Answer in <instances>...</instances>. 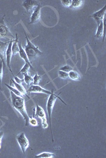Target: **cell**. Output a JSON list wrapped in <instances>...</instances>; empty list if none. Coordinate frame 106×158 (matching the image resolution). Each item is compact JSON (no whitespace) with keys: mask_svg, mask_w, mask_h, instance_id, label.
Listing matches in <instances>:
<instances>
[{"mask_svg":"<svg viewBox=\"0 0 106 158\" xmlns=\"http://www.w3.org/2000/svg\"><path fill=\"white\" fill-rule=\"evenodd\" d=\"M10 95L11 98L12 105L16 110L18 111L23 117L25 121V126H28L29 116L28 115L26 108H25V100L24 97L17 96L10 91Z\"/></svg>","mask_w":106,"mask_h":158,"instance_id":"1","label":"cell"},{"mask_svg":"<svg viewBox=\"0 0 106 158\" xmlns=\"http://www.w3.org/2000/svg\"><path fill=\"white\" fill-rule=\"evenodd\" d=\"M25 34L27 40V44L25 46L24 50L25 51V53L27 55L29 61H30V63H31L32 61H34L38 57L43 55V53L40 51L38 47L35 46L29 40L25 33Z\"/></svg>","mask_w":106,"mask_h":158,"instance_id":"2","label":"cell"},{"mask_svg":"<svg viewBox=\"0 0 106 158\" xmlns=\"http://www.w3.org/2000/svg\"><path fill=\"white\" fill-rule=\"evenodd\" d=\"M59 95H55L54 91L52 90V93L49 96V99L47 102V105H46V109H47V113L49 115V126L51 127V134H52V138L53 142H54V138H53V132H52V113L54 106H55L56 101L57 99H59L64 104L67 105L66 103L60 97V96H58Z\"/></svg>","mask_w":106,"mask_h":158,"instance_id":"3","label":"cell"},{"mask_svg":"<svg viewBox=\"0 0 106 158\" xmlns=\"http://www.w3.org/2000/svg\"><path fill=\"white\" fill-rule=\"evenodd\" d=\"M34 114L36 117H39L42 121V127L44 129H46L49 127L47 120L46 117V113L44 109L39 105L36 104V108L34 110Z\"/></svg>","mask_w":106,"mask_h":158,"instance_id":"4","label":"cell"},{"mask_svg":"<svg viewBox=\"0 0 106 158\" xmlns=\"http://www.w3.org/2000/svg\"><path fill=\"white\" fill-rule=\"evenodd\" d=\"M4 18L5 16H4L2 18H0V38H7L11 39H14L13 35L10 31L9 27L5 23Z\"/></svg>","mask_w":106,"mask_h":158,"instance_id":"5","label":"cell"},{"mask_svg":"<svg viewBox=\"0 0 106 158\" xmlns=\"http://www.w3.org/2000/svg\"><path fill=\"white\" fill-rule=\"evenodd\" d=\"M16 140L21 148L23 154H25L27 149L29 147V142L28 139L26 137L25 133L22 132L19 134L16 137Z\"/></svg>","mask_w":106,"mask_h":158,"instance_id":"6","label":"cell"},{"mask_svg":"<svg viewBox=\"0 0 106 158\" xmlns=\"http://www.w3.org/2000/svg\"><path fill=\"white\" fill-rule=\"evenodd\" d=\"M14 41V39H11L10 41L9 44L8 45L7 47V49L6 50L5 52V56H6V63L7 64V67L9 69L10 71L12 73L13 75V76L14 75L13 72L11 68V61L12 56V46L13 44V42Z\"/></svg>","mask_w":106,"mask_h":158,"instance_id":"7","label":"cell"},{"mask_svg":"<svg viewBox=\"0 0 106 158\" xmlns=\"http://www.w3.org/2000/svg\"><path fill=\"white\" fill-rule=\"evenodd\" d=\"M39 2L37 1L25 0L23 1L22 6L25 9L27 13H30L34 11L35 8L39 5Z\"/></svg>","mask_w":106,"mask_h":158,"instance_id":"8","label":"cell"},{"mask_svg":"<svg viewBox=\"0 0 106 158\" xmlns=\"http://www.w3.org/2000/svg\"><path fill=\"white\" fill-rule=\"evenodd\" d=\"M106 11V5H105L104 7L102 8V9L98 11L95 12L92 16H91V17H92L95 19L98 25H99L103 21L104 18H105Z\"/></svg>","mask_w":106,"mask_h":158,"instance_id":"9","label":"cell"},{"mask_svg":"<svg viewBox=\"0 0 106 158\" xmlns=\"http://www.w3.org/2000/svg\"><path fill=\"white\" fill-rule=\"evenodd\" d=\"M41 9H42V7L40 5H39L33 11L31 16L30 17L29 24H35L39 21L40 18V15H41V12H40Z\"/></svg>","mask_w":106,"mask_h":158,"instance_id":"10","label":"cell"},{"mask_svg":"<svg viewBox=\"0 0 106 158\" xmlns=\"http://www.w3.org/2000/svg\"><path fill=\"white\" fill-rule=\"evenodd\" d=\"M105 19L106 18H105L103 21L99 25H98L97 32L95 34V37L97 39H100L103 37V42L105 40V38L106 36V33H105Z\"/></svg>","mask_w":106,"mask_h":158,"instance_id":"11","label":"cell"},{"mask_svg":"<svg viewBox=\"0 0 106 158\" xmlns=\"http://www.w3.org/2000/svg\"><path fill=\"white\" fill-rule=\"evenodd\" d=\"M27 92L29 93H45L46 95H50L52 93V91L47 90L46 89L42 88V86H39V85L35 86V85H31L28 88Z\"/></svg>","mask_w":106,"mask_h":158,"instance_id":"12","label":"cell"},{"mask_svg":"<svg viewBox=\"0 0 106 158\" xmlns=\"http://www.w3.org/2000/svg\"><path fill=\"white\" fill-rule=\"evenodd\" d=\"M10 41L3 42L0 41V59L2 62L3 66H5V52L9 44Z\"/></svg>","mask_w":106,"mask_h":158,"instance_id":"13","label":"cell"},{"mask_svg":"<svg viewBox=\"0 0 106 158\" xmlns=\"http://www.w3.org/2000/svg\"><path fill=\"white\" fill-rule=\"evenodd\" d=\"M18 45L19 48V55H20V57H21V58L23 59V60L25 62V63H28L29 64L32 66L30 62V61H29V60H28L27 55V54L25 53V51L23 49V47H22L20 42H19Z\"/></svg>","mask_w":106,"mask_h":158,"instance_id":"14","label":"cell"},{"mask_svg":"<svg viewBox=\"0 0 106 158\" xmlns=\"http://www.w3.org/2000/svg\"><path fill=\"white\" fill-rule=\"evenodd\" d=\"M11 82L13 83V84H14V86H15L16 88L21 93L22 95H25L26 97H28V95H27V91L25 90V89L23 87V86L21 84L17 83L16 82L14 81V80H13V79H11Z\"/></svg>","mask_w":106,"mask_h":158,"instance_id":"15","label":"cell"},{"mask_svg":"<svg viewBox=\"0 0 106 158\" xmlns=\"http://www.w3.org/2000/svg\"><path fill=\"white\" fill-rule=\"evenodd\" d=\"M18 42V34H16V39L14 40V41L13 42V44L12 46V55L13 56H14V55H16L19 52Z\"/></svg>","mask_w":106,"mask_h":158,"instance_id":"16","label":"cell"},{"mask_svg":"<svg viewBox=\"0 0 106 158\" xmlns=\"http://www.w3.org/2000/svg\"><path fill=\"white\" fill-rule=\"evenodd\" d=\"M68 74H69V78L73 81H78L81 80L80 75H79L78 73L75 71L72 70L69 72L68 73Z\"/></svg>","mask_w":106,"mask_h":158,"instance_id":"17","label":"cell"},{"mask_svg":"<svg viewBox=\"0 0 106 158\" xmlns=\"http://www.w3.org/2000/svg\"><path fill=\"white\" fill-rule=\"evenodd\" d=\"M30 69H32L33 71H35V69L33 68V66H31L30 64H29L28 63H25V65L23 66V68L21 69V70L20 71V72L16 75V76L18 77L19 74L20 73H29V71L30 70Z\"/></svg>","mask_w":106,"mask_h":158,"instance_id":"18","label":"cell"},{"mask_svg":"<svg viewBox=\"0 0 106 158\" xmlns=\"http://www.w3.org/2000/svg\"><path fill=\"white\" fill-rule=\"evenodd\" d=\"M23 75L24 76L23 80L25 84H27L28 88H29L30 86V84L32 83L33 82V78L31 76L29 72L27 73H23Z\"/></svg>","mask_w":106,"mask_h":158,"instance_id":"19","label":"cell"},{"mask_svg":"<svg viewBox=\"0 0 106 158\" xmlns=\"http://www.w3.org/2000/svg\"><path fill=\"white\" fill-rule=\"evenodd\" d=\"M35 158H52L55 157V154L51 152H42L41 154L35 156Z\"/></svg>","mask_w":106,"mask_h":158,"instance_id":"20","label":"cell"},{"mask_svg":"<svg viewBox=\"0 0 106 158\" xmlns=\"http://www.w3.org/2000/svg\"><path fill=\"white\" fill-rule=\"evenodd\" d=\"M83 1L82 0H73L72 3L71 7H70L71 8L73 9H77L80 7L83 4Z\"/></svg>","mask_w":106,"mask_h":158,"instance_id":"21","label":"cell"},{"mask_svg":"<svg viewBox=\"0 0 106 158\" xmlns=\"http://www.w3.org/2000/svg\"><path fill=\"white\" fill-rule=\"evenodd\" d=\"M35 115L34 114L33 117H29V124L31 126H37L39 125V123L38 121L36 120V119L34 117Z\"/></svg>","mask_w":106,"mask_h":158,"instance_id":"22","label":"cell"},{"mask_svg":"<svg viewBox=\"0 0 106 158\" xmlns=\"http://www.w3.org/2000/svg\"><path fill=\"white\" fill-rule=\"evenodd\" d=\"M42 78V76L39 75L37 73H36L35 76L33 78V82H32L33 84L32 85H35V86L39 85V83L41 81Z\"/></svg>","mask_w":106,"mask_h":158,"instance_id":"23","label":"cell"},{"mask_svg":"<svg viewBox=\"0 0 106 158\" xmlns=\"http://www.w3.org/2000/svg\"><path fill=\"white\" fill-rule=\"evenodd\" d=\"M5 85L7 86V88L9 89H10V90L11 91H12V92L14 94H15V95H16L17 96L23 97V95H22L21 93L20 92H19V91L16 88H14L12 87V86H9V85H7V84H5Z\"/></svg>","mask_w":106,"mask_h":158,"instance_id":"24","label":"cell"},{"mask_svg":"<svg viewBox=\"0 0 106 158\" xmlns=\"http://www.w3.org/2000/svg\"><path fill=\"white\" fill-rule=\"evenodd\" d=\"M58 75L59 78H60V79L66 80V79L69 78L68 73L65 72H64V71H62L59 70V71L58 72Z\"/></svg>","mask_w":106,"mask_h":158,"instance_id":"25","label":"cell"},{"mask_svg":"<svg viewBox=\"0 0 106 158\" xmlns=\"http://www.w3.org/2000/svg\"><path fill=\"white\" fill-rule=\"evenodd\" d=\"M3 64L2 61H0V89L1 90V82L3 77Z\"/></svg>","mask_w":106,"mask_h":158,"instance_id":"26","label":"cell"},{"mask_svg":"<svg viewBox=\"0 0 106 158\" xmlns=\"http://www.w3.org/2000/svg\"><path fill=\"white\" fill-rule=\"evenodd\" d=\"M60 70L65 72L69 73L72 70H73V68L71 66L66 65V66H63L62 67H61L60 69Z\"/></svg>","mask_w":106,"mask_h":158,"instance_id":"27","label":"cell"},{"mask_svg":"<svg viewBox=\"0 0 106 158\" xmlns=\"http://www.w3.org/2000/svg\"><path fill=\"white\" fill-rule=\"evenodd\" d=\"M61 3L64 7H71L72 0H62Z\"/></svg>","mask_w":106,"mask_h":158,"instance_id":"28","label":"cell"},{"mask_svg":"<svg viewBox=\"0 0 106 158\" xmlns=\"http://www.w3.org/2000/svg\"><path fill=\"white\" fill-rule=\"evenodd\" d=\"M13 77H14L15 81L17 83L22 84V83L24 81L23 79H22V80L20 79V78H19L18 77H17V76H14V75H13Z\"/></svg>","mask_w":106,"mask_h":158,"instance_id":"29","label":"cell"},{"mask_svg":"<svg viewBox=\"0 0 106 158\" xmlns=\"http://www.w3.org/2000/svg\"><path fill=\"white\" fill-rule=\"evenodd\" d=\"M3 132L1 131L0 132V145H1V143H2V140L3 137Z\"/></svg>","mask_w":106,"mask_h":158,"instance_id":"30","label":"cell"},{"mask_svg":"<svg viewBox=\"0 0 106 158\" xmlns=\"http://www.w3.org/2000/svg\"><path fill=\"white\" fill-rule=\"evenodd\" d=\"M1 148V145H0V149Z\"/></svg>","mask_w":106,"mask_h":158,"instance_id":"31","label":"cell"}]
</instances>
